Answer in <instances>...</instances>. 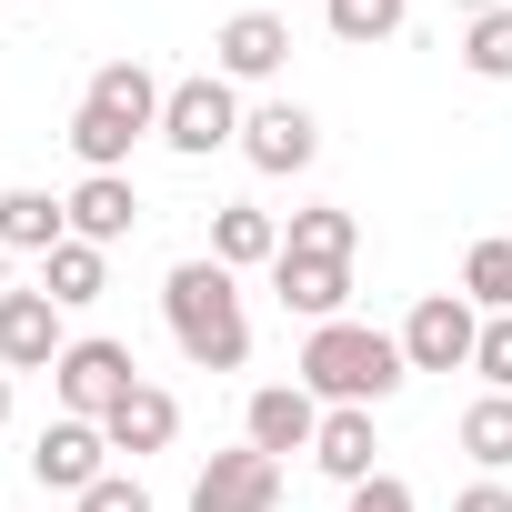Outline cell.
Returning <instances> with one entry per match:
<instances>
[{
    "label": "cell",
    "mask_w": 512,
    "mask_h": 512,
    "mask_svg": "<svg viewBox=\"0 0 512 512\" xmlns=\"http://www.w3.org/2000/svg\"><path fill=\"white\" fill-rule=\"evenodd\" d=\"M472 372H482V392H512V312H482V342H472Z\"/></svg>",
    "instance_id": "d4e9b609"
},
{
    "label": "cell",
    "mask_w": 512,
    "mask_h": 512,
    "mask_svg": "<svg viewBox=\"0 0 512 512\" xmlns=\"http://www.w3.org/2000/svg\"><path fill=\"white\" fill-rule=\"evenodd\" d=\"M141 382V362H131V342H111V332H81L61 362H51V392H61V412H81V422H111V402Z\"/></svg>",
    "instance_id": "5b68a950"
},
{
    "label": "cell",
    "mask_w": 512,
    "mask_h": 512,
    "mask_svg": "<svg viewBox=\"0 0 512 512\" xmlns=\"http://www.w3.org/2000/svg\"><path fill=\"white\" fill-rule=\"evenodd\" d=\"M322 21H332V41H342V51H372V41H402L412 0H322Z\"/></svg>",
    "instance_id": "44dd1931"
},
{
    "label": "cell",
    "mask_w": 512,
    "mask_h": 512,
    "mask_svg": "<svg viewBox=\"0 0 512 512\" xmlns=\"http://www.w3.org/2000/svg\"><path fill=\"white\" fill-rule=\"evenodd\" d=\"M161 101H171V81H161L151 61H101V71L81 81V111H71L81 171H131V151L161 141Z\"/></svg>",
    "instance_id": "3957f363"
},
{
    "label": "cell",
    "mask_w": 512,
    "mask_h": 512,
    "mask_svg": "<svg viewBox=\"0 0 512 512\" xmlns=\"http://www.w3.org/2000/svg\"><path fill=\"white\" fill-rule=\"evenodd\" d=\"M241 161L262 171V181H292V171L322 161V121H312L302 101H262V111L241 121Z\"/></svg>",
    "instance_id": "ba28073f"
},
{
    "label": "cell",
    "mask_w": 512,
    "mask_h": 512,
    "mask_svg": "<svg viewBox=\"0 0 512 512\" xmlns=\"http://www.w3.org/2000/svg\"><path fill=\"white\" fill-rule=\"evenodd\" d=\"M282 251H312V262H352V251H362V221H352L342 201H312V211H292V221H282Z\"/></svg>",
    "instance_id": "ffe728a7"
},
{
    "label": "cell",
    "mask_w": 512,
    "mask_h": 512,
    "mask_svg": "<svg viewBox=\"0 0 512 512\" xmlns=\"http://www.w3.org/2000/svg\"><path fill=\"white\" fill-rule=\"evenodd\" d=\"M0 292H11V241H0Z\"/></svg>",
    "instance_id": "4dcf8cb0"
},
{
    "label": "cell",
    "mask_w": 512,
    "mask_h": 512,
    "mask_svg": "<svg viewBox=\"0 0 512 512\" xmlns=\"http://www.w3.org/2000/svg\"><path fill=\"white\" fill-rule=\"evenodd\" d=\"M462 302L472 312H512V231H492V241L462 251Z\"/></svg>",
    "instance_id": "7402d4cb"
},
{
    "label": "cell",
    "mask_w": 512,
    "mask_h": 512,
    "mask_svg": "<svg viewBox=\"0 0 512 512\" xmlns=\"http://www.w3.org/2000/svg\"><path fill=\"white\" fill-rule=\"evenodd\" d=\"M41 292H51L61 312H91V302L111 292V251H101V241H61L51 262H41Z\"/></svg>",
    "instance_id": "d6986e66"
},
{
    "label": "cell",
    "mask_w": 512,
    "mask_h": 512,
    "mask_svg": "<svg viewBox=\"0 0 512 512\" xmlns=\"http://www.w3.org/2000/svg\"><path fill=\"white\" fill-rule=\"evenodd\" d=\"M312 432H322V402H312L302 382H262V392L241 402V442L272 452V462H282V452H312Z\"/></svg>",
    "instance_id": "7c38bea8"
},
{
    "label": "cell",
    "mask_w": 512,
    "mask_h": 512,
    "mask_svg": "<svg viewBox=\"0 0 512 512\" xmlns=\"http://www.w3.org/2000/svg\"><path fill=\"white\" fill-rule=\"evenodd\" d=\"M11 11H21V0H11Z\"/></svg>",
    "instance_id": "1f68e13d"
},
{
    "label": "cell",
    "mask_w": 512,
    "mask_h": 512,
    "mask_svg": "<svg viewBox=\"0 0 512 512\" xmlns=\"http://www.w3.org/2000/svg\"><path fill=\"white\" fill-rule=\"evenodd\" d=\"M372 452H382L372 412H322V432H312V472H332V482L352 492V482H372V472H382Z\"/></svg>",
    "instance_id": "ac0fdd59"
},
{
    "label": "cell",
    "mask_w": 512,
    "mask_h": 512,
    "mask_svg": "<svg viewBox=\"0 0 512 512\" xmlns=\"http://www.w3.org/2000/svg\"><path fill=\"white\" fill-rule=\"evenodd\" d=\"M462 71H472V81H512V11L462 21Z\"/></svg>",
    "instance_id": "cb8c5ba5"
},
{
    "label": "cell",
    "mask_w": 512,
    "mask_h": 512,
    "mask_svg": "<svg viewBox=\"0 0 512 512\" xmlns=\"http://www.w3.org/2000/svg\"><path fill=\"white\" fill-rule=\"evenodd\" d=\"M101 432H111V452H131V462H141V452H171V442H181V402H171L161 382H131Z\"/></svg>",
    "instance_id": "2e32d148"
},
{
    "label": "cell",
    "mask_w": 512,
    "mask_h": 512,
    "mask_svg": "<svg viewBox=\"0 0 512 512\" xmlns=\"http://www.w3.org/2000/svg\"><path fill=\"white\" fill-rule=\"evenodd\" d=\"M322 412H382L402 382H412V362H402V332H372V322H312L302 332V372H292Z\"/></svg>",
    "instance_id": "6da1fadb"
},
{
    "label": "cell",
    "mask_w": 512,
    "mask_h": 512,
    "mask_svg": "<svg viewBox=\"0 0 512 512\" xmlns=\"http://www.w3.org/2000/svg\"><path fill=\"white\" fill-rule=\"evenodd\" d=\"M272 292H282V312H302V322H342V312H352V262L282 251V262H272Z\"/></svg>",
    "instance_id": "5bb4252c"
},
{
    "label": "cell",
    "mask_w": 512,
    "mask_h": 512,
    "mask_svg": "<svg viewBox=\"0 0 512 512\" xmlns=\"http://www.w3.org/2000/svg\"><path fill=\"white\" fill-rule=\"evenodd\" d=\"M61 352H71V332H61L51 292H0V372H51Z\"/></svg>",
    "instance_id": "8fae6325"
},
{
    "label": "cell",
    "mask_w": 512,
    "mask_h": 512,
    "mask_svg": "<svg viewBox=\"0 0 512 512\" xmlns=\"http://www.w3.org/2000/svg\"><path fill=\"white\" fill-rule=\"evenodd\" d=\"M452 11H462V21H482V11H512V0H452Z\"/></svg>",
    "instance_id": "f1b7e54d"
},
{
    "label": "cell",
    "mask_w": 512,
    "mask_h": 512,
    "mask_svg": "<svg viewBox=\"0 0 512 512\" xmlns=\"http://www.w3.org/2000/svg\"><path fill=\"white\" fill-rule=\"evenodd\" d=\"M61 201H71V241H101V251H111V241L141 231V191H131V171H81Z\"/></svg>",
    "instance_id": "4fadbf2b"
},
{
    "label": "cell",
    "mask_w": 512,
    "mask_h": 512,
    "mask_svg": "<svg viewBox=\"0 0 512 512\" xmlns=\"http://www.w3.org/2000/svg\"><path fill=\"white\" fill-rule=\"evenodd\" d=\"M0 241L31 251V262H51V251L71 241V201H51L41 181H11V191H0Z\"/></svg>",
    "instance_id": "e0dca14e"
},
{
    "label": "cell",
    "mask_w": 512,
    "mask_h": 512,
    "mask_svg": "<svg viewBox=\"0 0 512 512\" xmlns=\"http://www.w3.org/2000/svg\"><path fill=\"white\" fill-rule=\"evenodd\" d=\"M472 342H482V312L462 292H422L412 322H402V362L412 372H472Z\"/></svg>",
    "instance_id": "8992f818"
},
{
    "label": "cell",
    "mask_w": 512,
    "mask_h": 512,
    "mask_svg": "<svg viewBox=\"0 0 512 512\" xmlns=\"http://www.w3.org/2000/svg\"><path fill=\"white\" fill-rule=\"evenodd\" d=\"M71 512H151V482H141V472H101Z\"/></svg>",
    "instance_id": "484cf974"
},
{
    "label": "cell",
    "mask_w": 512,
    "mask_h": 512,
    "mask_svg": "<svg viewBox=\"0 0 512 512\" xmlns=\"http://www.w3.org/2000/svg\"><path fill=\"white\" fill-rule=\"evenodd\" d=\"M211 262H221V272H272V262H282V221H272L262 201H221V211H211Z\"/></svg>",
    "instance_id": "9a60e30c"
},
{
    "label": "cell",
    "mask_w": 512,
    "mask_h": 512,
    "mask_svg": "<svg viewBox=\"0 0 512 512\" xmlns=\"http://www.w3.org/2000/svg\"><path fill=\"white\" fill-rule=\"evenodd\" d=\"M342 512H422V502H412V482H402V472H372V482H352V492H342Z\"/></svg>",
    "instance_id": "4316f807"
},
{
    "label": "cell",
    "mask_w": 512,
    "mask_h": 512,
    "mask_svg": "<svg viewBox=\"0 0 512 512\" xmlns=\"http://www.w3.org/2000/svg\"><path fill=\"white\" fill-rule=\"evenodd\" d=\"M0 432H11V372H0Z\"/></svg>",
    "instance_id": "f546056e"
},
{
    "label": "cell",
    "mask_w": 512,
    "mask_h": 512,
    "mask_svg": "<svg viewBox=\"0 0 512 512\" xmlns=\"http://www.w3.org/2000/svg\"><path fill=\"white\" fill-rule=\"evenodd\" d=\"M161 322L181 342L191 372H241L251 362V312H241V272H221L211 251H191V262L161 272Z\"/></svg>",
    "instance_id": "7a4b0ae2"
},
{
    "label": "cell",
    "mask_w": 512,
    "mask_h": 512,
    "mask_svg": "<svg viewBox=\"0 0 512 512\" xmlns=\"http://www.w3.org/2000/svg\"><path fill=\"white\" fill-rule=\"evenodd\" d=\"M282 61H292V21H282V11H231V21L211 31V71H221L231 91H241V81H272Z\"/></svg>",
    "instance_id": "30bf717a"
},
{
    "label": "cell",
    "mask_w": 512,
    "mask_h": 512,
    "mask_svg": "<svg viewBox=\"0 0 512 512\" xmlns=\"http://www.w3.org/2000/svg\"><path fill=\"white\" fill-rule=\"evenodd\" d=\"M241 91L221 81V71H191V81H171V101H161V151H181V161H211V151H241Z\"/></svg>",
    "instance_id": "277c9868"
},
{
    "label": "cell",
    "mask_w": 512,
    "mask_h": 512,
    "mask_svg": "<svg viewBox=\"0 0 512 512\" xmlns=\"http://www.w3.org/2000/svg\"><path fill=\"white\" fill-rule=\"evenodd\" d=\"M282 502V462L272 452H211L201 472H191V512H272Z\"/></svg>",
    "instance_id": "9c48e42d"
},
{
    "label": "cell",
    "mask_w": 512,
    "mask_h": 512,
    "mask_svg": "<svg viewBox=\"0 0 512 512\" xmlns=\"http://www.w3.org/2000/svg\"><path fill=\"white\" fill-rule=\"evenodd\" d=\"M101 472H111V432H101V422H81V412L41 422V442H31V482H41V492H71V502H81Z\"/></svg>",
    "instance_id": "52a82bcc"
},
{
    "label": "cell",
    "mask_w": 512,
    "mask_h": 512,
    "mask_svg": "<svg viewBox=\"0 0 512 512\" xmlns=\"http://www.w3.org/2000/svg\"><path fill=\"white\" fill-rule=\"evenodd\" d=\"M462 452H472L482 472H512V392H482V402L462 412Z\"/></svg>",
    "instance_id": "603a6c76"
},
{
    "label": "cell",
    "mask_w": 512,
    "mask_h": 512,
    "mask_svg": "<svg viewBox=\"0 0 512 512\" xmlns=\"http://www.w3.org/2000/svg\"><path fill=\"white\" fill-rule=\"evenodd\" d=\"M452 512H512V482H462Z\"/></svg>",
    "instance_id": "83f0119b"
}]
</instances>
